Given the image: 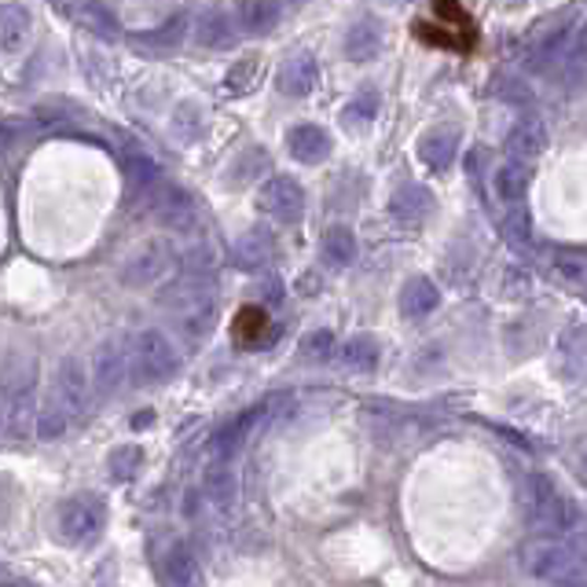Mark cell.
Wrapping results in <instances>:
<instances>
[{
  "label": "cell",
  "instance_id": "obj_11",
  "mask_svg": "<svg viewBox=\"0 0 587 587\" xmlns=\"http://www.w3.org/2000/svg\"><path fill=\"white\" fill-rule=\"evenodd\" d=\"M548 140H551L548 122H543V118H521L507 136V154H510V159L532 162V159H540V154L548 151Z\"/></svg>",
  "mask_w": 587,
  "mask_h": 587
},
{
  "label": "cell",
  "instance_id": "obj_21",
  "mask_svg": "<svg viewBox=\"0 0 587 587\" xmlns=\"http://www.w3.org/2000/svg\"><path fill=\"white\" fill-rule=\"evenodd\" d=\"M206 496L214 499L220 510L235 507L239 485H235V474H232V467H228V459H217V463L206 470Z\"/></svg>",
  "mask_w": 587,
  "mask_h": 587
},
{
  "label": "cell",
  "instance_id": "obj_5",
  "mask_svg": "<svg viewBox=\"0 0 587 587\" xmlns=\"http://www.w3.org/2000/svg\"><path fill=\"white\" fill-rule=\"evenodd\" d=\"M176 265V254L173 246L165 243V239H151V243H143L136 254L122 265V283L125 287H151V283H159L162 276H170Z\"/></svg>",
  "mask_w": 587,
  "mask_h": 587
},
{
  "label": "cell",
  "instance_id": "obj_35",
  "mask_svg": "<svg viewBox=\"0 0 587 587\" xmlns=\"http://www.w3.org/2000/svg\"><path fill=\"white\" fill-rule=\"evenodd\" d=\"M165 580L170 584H198V562L187 548H173L165 559Z\"/></svg>",
  "mask_w": 587,
  "mask_h": 587
},
{
  "label": "cell",
  "instance_id": "obj_3",
  "mask_svg": "<svg viewBox=\"0 0 587 587\" xmlns=\"http://www.w3.org/2000/svg\"><path fill=\"white\" fill-rule=\"evenodd\" d=\"M133 379L140 385H162L176 375V349L162 331H140L129 342Z\"/></svg>",
  "mask_w": 587,
  "mask_h": 587
},
{
  "label": "cell",
  "instance_id": "obj_23",
  "mask_svg": "<svg viewBox=\"0 0 587 587\" xmlns=\"http://www.w3.org/2000/svg\"><path fill=\"white\" fill-rule=\"evenodd\" d=\"M492 181H496L499 198H507V203H518V198H526V192H529V162H521V159L503 162Z\"/></svg>",
  "mask_w": 587,
  "mask_h": 587
},
{
  "label": "cell",
  "instance_id": "obj_2",
  "mask_svg": "<svg viewBox=\"0 0 587 587\" xmlns=\"http://www.w3.org/2000/svg\"><path fill=\"white\" fill-rule=\"evenodd\" d=\"M529 521L548 537H569L580 529V510L548 474H532L529 481Z\"/></svg>",
  "mask_w": 587,
  "mask_h": 587
},
{
  "label": "cell",
  "instance_id": "obj_18",
  "mask_svg": "<svg viewBox=\"0 0 587 587\" xmlns=\"http://www.w3.org/2000/svg\"><path fill=\"white\" fill-rule=\"evenodd\" d=\"M30 26H34V15H30V8L26 4H15V0H8L4 12H0V48H4V51H19V48L26 45Z\"/></svg>",
  "mask_w": 587,
  "mask_h": 587
},
{
  "label": "cell",
  "instance_id": "obj_28",
  "mask_svg": "<svg viewBox=\"0 0 587 587\" xmlns=\"http://www.w3.org/2000/svg\"><path fill=\"white\" fill-rule=\"evenodd\" d=\"M125 176H129L133 192H143V195H151L162 181L159 165H154L151 159H143V154H125Z\"/></svg>",
  "mask_w": 587,
  "mask_h": 587
},
{
  "label": "cell",
  "instance_id": "obj_7",
  "mask_svg": "<svg viewBox=\"0 0 587 587\" xmlns=\"http://www.w3.org/2000/svg\"><path fill=\"white\" fill-rule=\"evenodd\" d=\"M133 371V356H129V345L122 338H111L103 342L96 353H92V385H96L100 396H111L122 390V382L129 379Z\"/></svg>",
  "mask_w": 587,
  "mask_h": 587
},
{
  "label": "cell",
  "instance_id": "obj_38",
  "mask_svg": "<svg viewBox=\"0 0 587 587\" xmlns=\"http://www.w3.org/2000/svg\"><path fill=\"white\" fill-rule=\"evenodd\" d=\"M181 34H184V15H176L173 23H165L162 30L147 34L143 41H147V45H176V41H181Z\"/></svg>",
  "mask_w": 587,
  "mask_h": 587
},
{
  "label": "cell",
  "instance_id": "obj_6",
  "mask_svg": "<svg viewBox=\"0 0 587 587\" xmlns=\"http://www.w3.org/2000/svg\"><path fill=\"white\" fill-rule=\"evenodd\" d=\"M147 206H151L154 220H159L162 228H170L173 235L195 232V225H198V209H195L192 195H187L184 187H176V184H159L151 195H147Z\"/></svg>",
  "mask_w": 587,
  "mask_h": 587
},
{
  "label": "cell",
  "instance_id": "obj_17",
  "mask_svg": "<svg viewBox=\"0 0 587 587\" xmlns=\"http://www.w3.org/2000/svg\"><path fill=\"white\" fill-rule=\"evenodd\" d=\"M382 51V26L375 19H360L345 34V56L353 62H371Z\"/></svg>",
  "mask_w": 587,
  "mask_h": 587
},
{
  "label": "cell",
  "instance_id": "obj_1",
  "mask_svg": "<svg viewBox=\"0 0 587 587\" xmlns=\"http://www.w3.org/2000/svg\"><path fill=\"white\" fill-rule=\"evenodd\" d=\"M521 565L548 584H587V559L562 537H543L526 543Z\"/></svg>",
  "mask_w": 587,
  "mask_h": 587
},
{
  "label": "cell",
  "instance_id": "obj_20",
  "mask_svg": "<svg viewBox=\"0 0 587 587\" xmlns=\"http://www.w3.org/2000/svg\"><path fill=\"white\" fill-rule=\"evenodd\" d=\"M437 301H440V294L426 276H415V279L404 283V290H401V312H404V316L423 320V316H429V312L437 309Z\"/></svg>",
  "mask_w": 587,
  "mask_h": 587
},
{
  "label": "cell",
  "instance_id": "obj_9",
  "mask_svg": "<svg viewBox=\"0 0 587 587\" xmlns=\"http://www.w3.org/2000/svg\"><path fill=\"white\" fill-rule=\"evenodd\" d=\"M261 209L279 220V225H294L306 214V192L294 176H272V181L261 187Z\"/></svg>",
  "mask_w": 587,
  "mask_h": 587
},
{
  "label": "cell",
  "instance_id": "obj_22",
  "mask_svg": "<svg viewBox=\"0 0 587 587\" xmlns=\"http://www.w3.org/2000/svg\"><path fill=\"white\" fill-rule=\"evenodd\" d=\"M342 367L345 371H375L379 367V342L371 338V334H356L342 345Z\"/></svg>",
  "mask_w": 587,
  "mask_h": 587
},
{
  "label": "cell",
  "instance_id": "obj_12",
  "mask_svg": "<svg viewBox=\"0 0 587 587\" xmlns=\"http://www.w3.org/2000/svg\"><path fill=\"white\" fill-rule=\"evenodd\" d=\"M320 85V62L309 56V51H298V56H290L283 62L279 70V89L287 92V96H312Z\"/></svg>",
  "mask_w": 587,
  "mask_h": 587
},
{
  "label": "cell",
  "instance_id": "obj_24",
  "mask_svg": "<svg viewBox=\"0 0 587 587\" xmlns=\"http://www.w3.org/2000/svg\"><path fill=\"white\" fill-rule=\"evenodd\" d=\"M323 261H327L331 268H349L356 261V235L349 228L334 225L327 235H323Z\"/></svg>",
  "mask_w": 587,
  "mask_h": 587
},
{
  "label": "cell",
  "instance_id": "obj_8",
  "mask_svg": "<svg viewBox=\"0 0 587 587\" xmlns=\"http://www.w3.org/2000/svg\"><path fill=\"white\" fill-rule=\"evenodd\" d=\"M554 375L569 385L587 382V327L573 323L554 342Z\"/></svg>",
  "mask_w": 587,
  "mask_h": 587
},
{
  "label": "cell",
  "instance_id": "obj_31",
  "mask_svg": "<svg viewBox=\"0 0 587 587\" xmlns=\"http://www.w3.org/2000/svg\"><path fill=\"white\" fill-rule=\"evenodd\" d=\"M140 467H143V448H136V445L114 448L111 459H107L111 481H133L136 474H140Z\"/></svg>",
  "mask_w": 587,
  "mask_h": 587
},
{
  "label": "cell",
  "instance_id": "obj_14",
  "mask_svg": "<svg viewBox=\"0 0 587 587\" xmlns=\"http://www.w3.org/2000/svg\"><path fill=\"white\" fill-rule=\"evenodd\" d=\"M287 147L298 162L306 165H320L331 154V136L320 129V125H294L287 133Z\"/></svg>",
  "mask_w": 587,
  "mask_h": 587
},
{
  "label": "cell",
  "instance_id": "obj_13",
  "mask_svg": "<svg viewBox=\"0 0 587 587\" xmlns=\"http://www.w3.org/2000/svg\"><path fill=\"white\" fill-rule=\"evenodd\" d=\"M456 151H459V129H452V125H437V129H429L423 136V143H418V159L434 173H445L448 165L456 162Z\"/></svg>",
  "mask_w": 587,
  "mask_h": 587
},
{
  "label": "cell",
  "instance_id": "obj_32",
  "mask_svg": "<svg viewBox=\"0 0 587 587\" xmlns=\"http://www.w3.org/2000/svg\"><path fill=\"white\" fill-rule=\"evenodd\" d=\"M257 78H261V59L246 56V59H239L232 70H228L225 89L232 92V96H246V92L257 85Z\"/></svg>",
  "mask_w": 587,
  "mask_h": 587
},
{
  "label": "cell",
  "instance_id": "obj_37",
  "mask_svg": "<svg viewBox=\"0 0 587 587\" xmlns=\"http://www.w3.org/2000/svg\"><path fill=\"white\" fill-rule=\"evenodd\" d=\"M529 294H532V279H529L526 268H518V265L503 268V298H507V301H526Z\"/></svg>",
  "mask_w": 587,
  "mask_h": 587
},
{
  "label": "cell",
  "instance_id": "obj_29",
  "mask_svg": "<svg viewBox=\"0 0 587 587\" xmlns=\"http://www.w3.org/2000/svg\"><path fill=\"white\" fill-rule=\"evenodd\" d=\"M203 129H206V111L198 107V103L187 100L173 111V133L181 136L184 143H195L198 136H203Z\"/></svg>",
  "mask_w": 587,
  "mask_h": 587
},
{
  "label": "cell",
  "instance_id": "obj_25",
  "mask_svg": "<svg viewBox=\"0 0 587 587\" xmlns=\"http://www.w3.org/2000/svg\"><path fill=\"white\" fill-rule=\"evenodd\" d=\"M279 19V8L272 0H239V26L246 34H268Z\"/></svg>",
  "mask_w": 587,
  "mask_h": 587
},
{
  "label": "cell",
  "instance_id": "obj_30",
  "mask_svg": "<svg viewBox=\"0 0 587 587\" xmlns=\"http://www.w3.org/2000/svg\"><path fill=\"white\" fill-rule=\"evenodd\" d=\"M584 73H587V26L576 30L573 48H569V56H565V62H562L559 78L565 81V85H580Z\"/></svg>",
  "mask_w": 587,
  "mask_h": 587
},
{
  "label": "cell",
  "instance_id": "obj_27",
  "mask_svg": "<svg viewBox=\"0 0 587 587\" xmlns=\"http://www.w3.org/2000/svg\"><path fill=\"white\" fill-rule=\"evenodd\" d=\"M70 407L59 401L56 393H51V401L41 407V415H37V437L41 440H56L67 434V426H70Z\"/></svg>",
  "mask_w": 587,
  "mask_h": 587
},
{
  "label": "cell",
  "instance_id": "obj_33",
  "mask_svg": "<svg viewBox=\"0 0 587 587\" xmlns=\"http://www.w3.org/2000/svg\"><path fill=\"white\" fill-rule=\"evenodd\" d=\"M503 235L514 250H532V217L529 209H518L514 206L507 217H503Z\"/></svg>",
  "mask_w": 587,
  "mask_h": 587
},
{
  "label": "cell",
  "instance_id": "obj_15",
  "mask_svg": "<svg viewBox=\"0 0 587 587\" xmlns=\"http://www.w3.org/2000/svg\"><path fill=\"white\" fill-rule=\"evenodd\" d=\"M429 209H434V195H429L423 184L407 181L390 195V214L401 220V225H418V220L429 217Z\"/></svg>",
  "mask_w": 587,
  "mask_h": 587
},
{
  "label": "cell",
  "instance_id": "obj_4",
  "mask_svg": "<svg viewBox=\"0 0 587 587\" xmlns=\"http://www.w3.org/2000/svg\"><path fill=\"white\" fill-rule=\"evenodd\" d=\"M107 526V503L100 496H73L59 510V537L67 543H89L96 540Z\"/></svg>",
  "mask_w": 587,
  "mask_h": 587
},
{
  "label": "cell",
  "instance_id": "obj_16",
  "mask_svg": "<svg viewBox=\"0 0 587 587\" xmlns=\"http://www.w3.org/2000/svg\"><path fill=\"white\" fill-rule=\"evenodd\" d=\"M195 41L203 48H228L235 41V23L225 8H206L203 15L195 19Z\"/></svg>",
  "mask_w": 587,
  "mask_h": 587
},
{
  "label": "cell",
  "instance_id": "obj_36",
  "mask_svg": "<svg viewBox=\"0 0 587 587\" xmlns=\"http://www.w3.org/2000/svg\"><path fill=\"white\" fill-rule=\"evenodd\" d=\"M301 356H306L309 364H323L334 356V334L327 327H316L309 331L306 338H301Z\"/></svg>",
  "mask_w": 587,
  "mask_h": 587
},
{
  "label": "cell",
  "instance_id": "obj_39",
  "mask_svg": "<svg viewBox=\"0 0 587 587\" xmlns=\"http://www.w3.org/2000/svg\"><path fill=\"white\" fill-rule=\"evenodd\" d=\"M290 4H298V0H290Z\"/></svg>",
  "mask_w": 587,
  "mask_h": 587
},
{
  "label": "cell",
  "instance_id": "obj_34",
  "mask_svg": "<svg viewBox=\"0 0 587 587\" xmlns=\"http://www.w3.org/2000/svg\"><path fill=\"white\" fill-rule=\"evenodd\" d=\"M375 114H379V92L367 85V89L356 92V96L349 100V107L342 111V122L345 125H367V122H375Z\"/></svg>",
  "mask_w": 587,
  "mask_h": 587
},
{
  "label": "cell",
  "instance_id": "obj_19",
  "mask_svg": "<svg viewBox=\"0 0 587 587\" xmlns=\"http://www.w3.org/2000/svg\"><path fill=\"white\" fill-rule=\"evenodd\" d=\"M232 257H235V265L243 268V272L268 268V261H272V235L261 232V228H250V232L235 243Z\"/></svg>",
  "mask_w": 587,
  "mask_h": 587
},
{
  "label": "cell",
  "instance_id": "obj_26",
  "mask_svg": "<svg viewBox=\"0 0 587 587\" xmlns=\"http://www.w3.org/2000/svg\"><path fill=\"white\" fill-rule=\"evenodd\" d=\"M551 272L559 276L562 283L569 287H587V257L584 254H573V250H554L548 257Z\"/></svg>",
  "mask_w": 587,
  "mask_h": 587
},
{
  "label": "cell",
  "instance_id": "obj_10",
  "mask_svg": "<svg viewBox=\"0 0 587 587\" xmlns=\"http://www.w3.org/2000/svg\"><path fill=\"white\" fill-rule=\"evenodd\" d=\"M56 396L62 404L70 407L73 418H85L92 393H89V379H85V367H81L78 356H67L56 371Z\"/></svg>",
  "mask_w": 587,
  "mask_h": 587
}]
</instances>
